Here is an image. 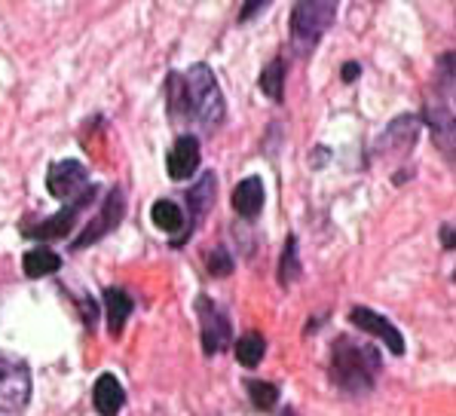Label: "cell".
I'll use <instances>...</instances> for the list:
<instances>
[{
	"label": "cell",
	"instance_id": "obj_15",
	"mask_svg": "<svg viewBox=\"0 0 456 416\" xmlns=\"http://www.w3.org/2000/svg\"><path fill=\"white\" fill-rule=\"evenodd\" d=\"M22 270L28 279H44V276H53L55 270H61V257L55 255L53 249H44V245H37V249L25 251L22 257Z\"/></svg>",
	"mask_w": 456,
	"mask_h": 416
},
{
	"label": "cell",
	"instance_id": "obj_22",
	"mask_svg": "<svg viewBox=\"0 0 456 416\" xmlns=\"http://www.w3.org/2000/svg\"><path fill=\"white\" fill-rule=\"evenodd\" d=\"M355 77H359V65H353V61H346V65H343V80L353 83Z\"/></svg>",
	"mask_w": 456,
	"mask_h": 416
},
{
	"label": "cell",
	"instance_id": "obj_18",
	"mask_svg": "<svg viewBox=\"0 0 456 416\" xmlns=\"http://www.w3.org/2000/svg\"><path fill=\"white\" fill-rule=\"evenodd\" d=\"M264 352H266V343L261 334H245L240 337V343H236V358H240L242 368H257V364L264 362Z\"/></svg>",
	"mask_w": 456,
	"mask_h": 416
},
{
	"label": "cell",
	"instance_id": "obj_1",
	"mask_svg": "<svg viewBox=\"0 0 456 416\" xmlns=\"http://www.w3.org/2000/svg\"><path fill=\"white\" fill-rule=\"evenodd\" d=\"M168 114L181 123H191L202 132H215L227 117L221 86L215 80V70L196 61L187 70H175L166 83Z\"/></svg>",
	"mask_w": 456,
	"mask_h": 416
},
{
	"label": "cell",
	"instance_id": "obj_11",
	"mask_svg": "<svg viewBox=\"0 0 456 416\" xmlns=\"http://www.w3.org/2000/svg\"><path fill=\"white\" fill-rule=\"evenodd\" d=\"M93 404L102 416H117L120 407L126 404V392L120 386V379L114 373H102L93 386Z\"/></svg>",
	"mask_w": 456,
	"mask_h": 416
},
{
	"label": "cell",
	"instance_id": "obj_25",
	"mask_svg": "<svg viewBox=\"0 0 456 416\" xmlns=\"http://www.w3.org/2000/svg\"><path fill=\"white\" fill-rule=\"evenodd\" d=\"M282 416H297V413H294V411H285Z\"/></svg>",
	"mask_w": 456,
	"mask_h": 416
},
{
	"label": "cell",
	"instance_id": "obj_19",
	"mask_svg": "<svg viewBox=\"0 0 456 416\" xmlns=\"http://www.w3.org/2000/svg\"><path fill=\"white\" fill-rule=\"evenodd\" d=\"M300 276V260H297V236H289V242H285V251L282 257H279V281H282L285 288L291 285L294 279Z\"/></svg>",
	"mask_w": 456,
	"mask_h": 416
},
{
	"label": "cell",
	"instance_id": "obj_6",
	"mask_svg": "<svg viewBox=\"0 0 456 416\" xmlns=\"http://www.w3.org/2000/svg\"><path fill=\"white\" fill-rule=\"evenodd\" d=\"M95 196H98V187L89 184L86 190H83L80 196H77V200L65 202L59 215L46 217V221H44V224H37V227H25V236L40 239V242H49V239H61V236H68V232L74 230L77 217L83 215V208L93 206V202H95Z\"/></svg>",
	"mask_w": 456,
	"mask_h": 416
},
{
	"label": "cell",
	"instance_id": "obj_20",
	"mask_svg": "<svg viewBox=\"0 0 456 416\" xmlns=\"http://www.w3.org/2000/svg\"><path fill=\"white\" fill-rule=\"evenodd\" d=\"M248 392H251V404H255L257 411H273L279 401V389L273 383H264V379L248 383Z\"/></svg>",
	"mask_w": 456,
	"mask_h": 416
},
{
	"label": "cell",
	"instance_id": "obj_8",
	"mask_svg": "<svg viewBox=\"0 0 456 416\" xmlns=\"http://www.w3.org/2000/svg\"><path fill=\"white\" fill-rule=\"evenodd\" d=\"M86 187H89V172H86V166H83V162H77V159L55 162V166L49 168V175H46L49 196H53V200H59L61 206L77 200V196H80Z\"/></svg>",
	"mask_w": 456,
	"mask_h": 416
},
{
	"label": "cell",
	"instance_id": "obj_23",
	"mask_svg": "<svg viewBox=\"0 0 456 416\" xmlns=\"http://www.w3.org/2000/svg\"><path fill=\"white\" fill-rule=\"evenodd\" d=\"M264 6H266V4H248V6H245V10H242L240 22H245V19H248V16H255V12H261Z\"/></svg>",
	"mask_w": 456,
	"mask_h": 416
},
{
	"label": "cell",
	"instance_id": "obj_5",
	"mask_svg": "<svg viewBox=\"0 0 456 416\" xmlns=\"http://www.w3.org/2000/svg\"><path fill=\"white\" fill-rule=\"evenodd\" d=\"M196 313H200V330H202V349L206 355H217L233 343V324L227 313L208 298H196Z\"/></svg>",
	"mask_w": 456,
	"mask_h": 416
},
{
	"label": "cell",
	"instance_id": "obj_13",
	"mask_svg": "<svg viewBox=\"0 0 456 416\" xmlns=\"http://www.w3.org/2000/svg\"><path fill=\"white\" fill-rule=\"evenodd\" d=\"M151 221H153V227L163 230V232H181L184 230V208H181L175 200H157L151 208ZM181 239H184V232L172 242L175 249L181 245Z\"/></svg>",
	"mask_w": 456,
	"mask_h": 416
},
{
	"label": "cell",
	"instance_id": "obj_2",
	"mask_svg": "<svg viewBox=\"0 0 456 416\" xmlns=\"http://www.w3.org/2000/svg\"><path fill=\"white\" fill-rule=\"evenodd\" d=\"M380 352L364 343H353L349 337H337L331 347V373L334 386L346 395H364L374 389V379L380 373Z\"/></svg>",
	"mask_w": 456,
	"mask_h": 416
},
{
	"label": "cell",
	"instance_id": "obj_9",
	"mask_svg": "<svg viewBox=\"0 0 456 416\" xmlns=\"http://www.w3.org/2000/svg\"><path fill=\"white\" fill-rule=\"evenodd\" d=\"M349 322L355 324V328H362L364 334L370 337H380V343H386L389 347L392 355H404V337L402 330L395 328L386 315L374 313V309L368 306H353V313H349Z\"/></svg>",
	"mask_w": 456,
	"mask_h": 416
},
{
	"label": "cell",
	"instance_id": "obj_12",
	"mask_svg": "<svg viewBox=\"0 0 456 416\" xmlns=\"http://www.w3.org/2000/svg\"><path fill=\"white\" fill-rule=\"evenodd\" d=\"M230 202H233V211L242 217H257L264 208V184L261 178H245L240 184L233 187V196H230Z\"/></svg>",
	"mask_w": 456,
	"mask_h": 416
},
{
	"label": "cell",
	"instance_id": "obj_14",
	"mask_svg": "<svg viewBox=\"0 0 456 416\" xmlns=\"http://www.w3.org/2000/svg\"><path fill=\"white\" fill-rule=\"evenodd\" d=\"M104 309H108L110 334H120L126 319H129L132 309H135V300H132V294H126L123 288H108V291H104Z\"/></svg>",
	"mask_w": 456,
	"mask_h": 416
},
{
	"label": "cell",
	"instance_id": "obj_24",
	"mask_svg": "<svg viewBox=\"0 0 456 416\" xmlns=\"http://www.w3.org/2000/svg\"><path fill=\"white\" fill-rule=\"evenodd\" d=\"M441 236H444V249H453V239H456V232L451 224H444V230H441Z\"/></svg>",
	"mask_w": 456,
	"mask_h": 416
},
{
	"label": "cell",
	"instance_id": "obj_21",
	"mask_svg": "<svg viewBox=\"0 0 456 416\" xmlns=\"http://www.w3.org/2000/svg\"><path fill=\"white\" fill-rule=\"evenodd\" d=\"M206 270L217 279L233 273V257H230V251L224 245H215L212 251H206Z\"/></svg>",
	"mask_w": 456,
	"mask_h": 416
},
{
	"label": "cell",
	"instance_id": "obj_10",
	"mask_svg": "<svg viewBox=\"0 0 456 416\" xmlns=\"http://www.w3.org/2000/svg\"><path fill=\"white\" fill-rule=\"evenodd\" d=\"M200 159H202V151H200V138L196 135H181L175 141V147L168 151V159H166V172L172 181H187L196 175L200 168Z\"/></svg>",
	"mask_w": 456,
	"mask_h": 416
},
{
	"label": "cell",
	"instance_id": "obj_7",
	"mask_svg": "<svg viewBox=\"0 0 456 416\" xmlns=\"http://www.w3.org/2000/svg\"><path fill=\"white\" fill-rule=\"evenodd\" d=\"M123 215H126V196H123V190H120V187H114L108 196H104L102 211H98L93 221L86 224V230H83L80 236L74 239V251L89 249V245H95L98 239H104L108 232H114L117 227H120Z\"/></svg>",
	"mask_w": 456,
	"mask_h": 416
},
{
	"label": "cell",
	"instance_id": "obj_3",
	"mask_svg": "<svg viewBox=\"0 0 456 416\" xmlns=\"http://www.w3.org/2000/svg\"><path fill=\"white\" fill-rule=\"evenodd\" d=\"M331 0H300L291 10V46L297 55H310L334 22Z\"/></svg>",
	"mask_w": 456,
	"mask_h": 416
},
{
	"label": "cell",
	"instance_id": "obj_16",
	"mask_svg": "<svg viewBox=\"0 0 456 416\" xmlns=\"http://www.w3.org/2000/svg\"><path fill=\"white\" fill-rule=\"evenodd\" d=\"M215 187H217V181H215V175L208 172V175H202L200 184H193V190L187 193V206H191L193 224H196V217H202L208 208H212V202H215Z\"/></svg>",
	"mask_w": 456,
	"mask_h": 416
},
{
	"label": "cell",
	"instance_id": "obj_17",
	"mask_svg": "<svg viewBox=\"0 0 456 416\" xmlns=\"http://www.w3.org/2000/svg\"><path fill=\"white\" fill-rule=\"evenodd\" d=\"M257 86H261V93L270 98V102H282V93H285V61L282 59H273L270 65L261 70V77H257Z\"/></svg>",
	"mask_w": 456,
	"mask_h": 416
},
{
	"label": "cell",
	"instance_id": "obj_4",
	"mask_svg": "<svg viewBox=\"0 0 456 416\" xmlns=\"http://www.w3.org/2000/svg\"><path fill=\"white\" fill-rule=\"evenodd\" d=\"M31 401V371L22 358L0 352V411L22 413Z\"/></svg>",
	"mask_w": 456,
	"mask_h": 416
}]
</instances>
